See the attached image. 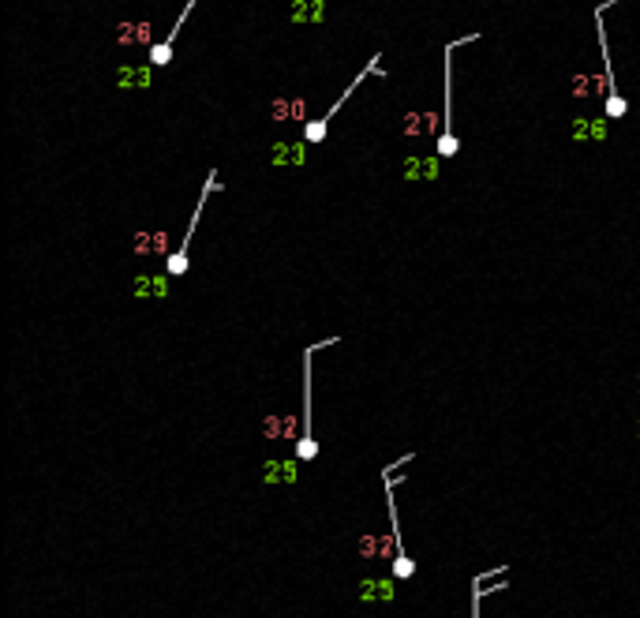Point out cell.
<instances>
[{
	"mask_svg": "<svg viewBox=\"0 0 640 618\" xmlns=\"http://www.w3.org/2000/svg\"><path fill=\"white\" fill-rule=\"evenodd\" d=\"M217 188H221L217 169H210V173H206V180H202V195H199V203H195V214H191V221H188L184 240H180V247H176V252L168 255V262H165V270L173 274V278H184V274H188V247H191V236H195V229H199V218H202L206 203H210V191H217Z\"/></svg>",
	"mask_w": 640,
	"mask_h": 618,
	"instance_id": "6",
	"label": "cell"
},
{
	"mask_svg": "<svg viewBox=\"0 0 640 618\" xmlns=\"http://www.w3.org/2000/svg\"><path fill=\"white\" fill-rule=\"evenodd\" d=\"M416 454H404L397 465H386L382 468V483H386V510H389V532H394V577L397 581H408V577L416 573V566H412V558L404 555V540H401V524H397V502H394V488L401 480H389L394 472L401 468V465H408Z\"/></svg>",
	"mask_w": 640,
	"mask_h": 618,
	"instance_id": "5",
	"label": "cell"
},
{
	"mask_svg": "<svg viewBox=\"0 0 640 618\" xmlns=\"http://www.w3.org/2000/svg\"><path fill=\"white\" fill-rule=\"evenodd\" d=\"M378 60H382V52H375V57H371V60L360 68V75H352V83L341 90V98H337V101L330 105V109H326V113L319 116V120H307V124H304V139L311 142V147H319V142H322L326 135H330V120H333L337 113H341V105L352 98V90H360L363 83H367V75H386V72H382V64H378Z\"/></svg>",
	"mask_w": 640,
	"mask_h": 618,
	"instance_id": "4",
	"label": "cell"
},
{
	"mask_svg": "<svg viewBox=\"0 0 640 618\" xmlns=\"http://www.w3.org/2000/svg\"><path fill=\"white\" fill-rule=\"evenodd\" d=\"M341 337H322V341H315V345H307L304 352H299V371H304V420H299V442H296V457L299 461H315L319 457V442H315V420H311V360H315V352L319 349H330V345H337Z\"/></svg>",
	"mask_w": 640,
	"mask_h": 618,
	"instance_id": "2",
	"label": "cell"
},
{
	"mask_svg": "<svg viewBox=\"0 0 640 618\" xmlns=\"http://www.w3.org/2000/svg\"><path fill=\"white\" fill-rule=\"evenodd\" d=\"M622 4V0H603V4L595 8V38H599V57H603V86H607V116L610 120H618V116L629 113V101H625V94L618 90V79H614V64H610V42H607V23L603 16Z\"/></svg>",
	"mask_w": 640,
	"mask_h": 618,
	"instance_id": "3",
	"label": "cell"
},
{
	"mask_svg": "<svg viewBox=\"0 0 640 618\" xmlns=\"http://www.w3.org/2000/svg\"><path fill=\"white\" fill-rule=\"evenodd\" d=\"M195 4H199V0H188L184 8H180V16H176V23H173V30H168L165 38L158 45H150V64L154 68H165L168 60H173V49H176V38H180V30H184V23H188V16L195 11Z\"/></svg>",
	"mask_w": 640,
	"mask_h": 618,
	"instance_id": "7",
	"label": "cell"
},
{
	"mask_svg": "<svg viewBox=\"0 0 640 618\" xmlns=\"http://www.w3.org/2000/svg\"><path fill=\"white\" fill-rule=\"evenodd\" d=\"M483 30H468L464 38H453V42H446V49H442V131H438V154L442 157H453L457 150V131H453V52L461 45H472L479 42Z\"/></svg>",
	"mask_w": 640,
	"mask_h": 618,
	"instance_id": "1",
	"label": "cell"
},
{
	"mask_svg": "<svg viewBox=\"0 0 640 618\" xmlns=\"http://www.w3.org/2000/svg\"><path fill=\"white\" fill-rule=\"evenodd\" d=\"M479 600H483V588H479V577L472 581V618H479Z\"/></svg>",
	"mask_w": 640,
	"mask_h": 618,
	"instance_id": "8",
	"label": "cell"
}]
</instances>
